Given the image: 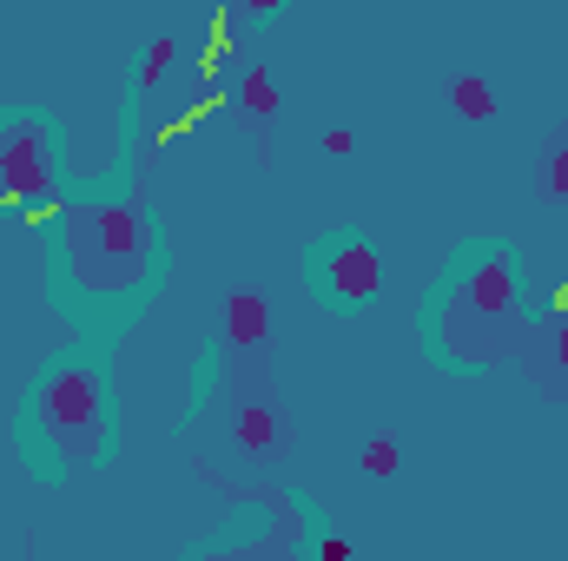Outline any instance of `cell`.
<instances>
[{
	"instance_id": "5b68a950",
	"label": "cell",
	"mask_w": 568,
	"mask_h": 561,
	"mask_svg": "<svg viewBox=\"0 0 568 561\" xmlns=\"http://www.w3.org/2000/svg\"><path fill=\"white\" fill-rule=\"evenodd\" d=\"M377 278H384V265H377V252L364 245V238H324V252H317V290H324V304H337V310H357L364 297H377Z\"/></svg>"
},
{
	"instance_id": "7a4b0ae2",
	"label": "cell",
	"mask_w": 568,
	"mask_h": 561,
	"mask_svg": "<svg viewBox=\"0 0 568 561\" xmlns=\"http://www.w3.org/2000/svg\"><path fill=\"white\" fill-rule=\"evenodd\" d=\"M60 265L93 297H133V290H145L152 265H159V238L126 205H87L60 232Z\"/></svg>"
},
{
	"instance_id": "6da1fadb",
	"label": "cell",
	"mask_w": 568,
	"mask_h": 561,
	"mask_svg": "<svg viewBox=\"0 0 568 561\" xmlns=\"http://www.w3.org/2000/svg\"><path fill=\"white\" fill-rule=\"evenodd\" d=\"M429 344H436V357H449V364H463V370H483V364H503V357L523 350V324H516V265H509L496 245L463 252V265L436 284Z\"/></svg>"
},
{
	"instance_id": "3957f363",
	"label": "cell",
	"mask_w": 568,
	"mask_h": 561,
	"mask_svg": "<svg viewBox=\"0 0 568 561\" xmlns=\"http://www.w3.org/2000/svg\"><path fill=\"white\" fill-rule=\"evenodd\" d=\"M27 442L47 449L60 469L73 462H106L113 449V404H106V384L93 364H60L33 404H27Z\"/></svg>"
},
{
	"instance_id": "277c9868",
	"label": "cell",
	"mask_w": 568,
	"mask_h": 561,
	"mask_svg": "<svg viewBox=\"0 0 568 561\" xmlns=\"http://www.w3.org/2000/svg\"><path fill=\"white\" fill-rule=\"evenodd\" d=\"M53 198V126L40 113H0V205Z\"/></svg>"
},
{
	"instance_id": "8992f818",
	"label": "cell",
	"mask_w": 568,
	"mask_h": 561,
	"mask_svg": "<svg viewBox=\"0 0 568 561\" xmlns=\"http://www.w3.org/2000/svg\"><path fill=\"white\" fill-rule=\"evenodd\" d=\"M529 364H536V384L556 390L568 404V290L556 297V310L542 317V330H536V344H529Z\"/></svg>"
}]
</instances>
